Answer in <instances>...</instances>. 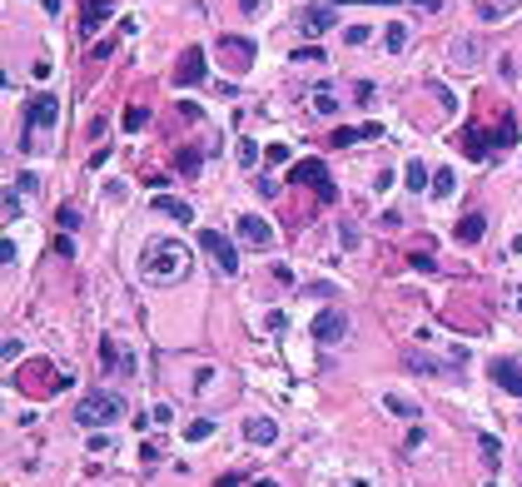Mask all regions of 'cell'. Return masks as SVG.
Returning <instances> with one entry per match:
<instances>
[{"label":"cell","mask_w":522,"mask_h":487,"mask_svg":"<svg viewBox=\"0 0 522 487\" xmlns=\"http://www.w3.org/2000/svg\"><path fill=\"white\" fill-rule=\"evenodd\" d=\"M125 418V398H114V393H85L75 403V423L80 427H109V423H120Z\"/></svg>","instance_id":"cell-1"},{"label":"cell","mask_w":522,"mask_h":487,"mask_svg":"<svg viewBox=\"0 0 522 487\" xmlns=\"http://www.w3.org/2000/svg\"><path fill=\"white\" fill-rule=\"evenodd\" d=\"M185 263H189L185 244L164 239V244H149V254H145V274H149V279H180V274H185Z\"/></svg>","instance_id":"cell-2"},{"label":"cell","mask_w":522,"mask_h":487,"mask_svg":"<svg viewBox=\"0 0 522 487\" xmlns=\"http://www.w3.org/2000/svg\"><path fill=\"white\" fill-rule=\"evenodd\" d=\"M288 179H294V184H314V189H319V204H333V199H338V189H333V179H328V165H323V159H299V165L288 170Z\"/></svg>","instance_id":"cell-3"},{"label":"cell","mask_w":522,"mask_h":487,"mask_svg":"<svg viewBox=\"0 0 522 487\" xmlns=\"http://www.w3.org/2000/svg\"><path fill=\"white\" fill-rule=\"evenodd\" d=\"M199 249H209V259L219 263V274H239V254L219 229H199Z\"/></svg>","instance_id":"cell-4"},{"label":"cell","mask_w":522,"mask_h":487,"mask_svg":"<svg viewBox=\"0 0 522 487\" xmlns=\"http://www.w3.org/2000/svg\"><path fill=\"white\" fill-rule=\"evenodd\" d=\"M309 334H314V343H343V334H348V318H343L338 308H323V313H314Z\"/></svg>","instance_id":"cell-5"},{"label":"cell","mask_w":522,"mask_h":487,"mask_svg":"<svg viewBox=\"0 0 522 487\" xmlns=\"http://www.w3.org/2000/svg\"><path fill=\"white\" fill-rule=\"evenodd\" d=\"M25 120H30V130H55V120H60V100H55L50 90H35Z\"/></svg>","instance_id":"cell-6"},{"label":"cell","mask_w":522,"mask_h":487,"mask_svg":"<svg viewBox=\"0 0 522 487\" xmlns=\"http://www.w3.org/2000/svg\"><path fill=\"white\" fill-rule=\"evenodd\" d=\"M204 70H209L204 50H199V45H189L185 55H180V65H174V85H180V90H189V85H199V80H204Z\"/></svg>","instance_id":"cell-7"},{"label":"cell","mask_w":522,"mask_h":487,"mask_svg":"<svg viewBox=\"0 0 522 487\" xmlns=\"http://www.w3.org/2000/svg\"><path fill=\"white\" fill-rule=\"evenodd\" d=\"M239 239L254 249H274V224H264L259 214H239Z\"/></svg>","instance_id":"cell-8"},{"label":"cell","mask_w":522,"mask_h":487,"mask_svg":"<svg viewBox=\"0 0 522 487\" xmlns=\"http://www.w3.org/2000/svg\"><path fill=\"white\" fill-rule=\"evenodd\" d=\"M488 373H493V383H497V388H507V393H517V398H522V363L497 358V363H488Z\"/></svg>","instance_id":"cell-9"},{"label":"cell","mask_w":522,"mask_h":487,"mask_svg":"<svg viewBox=\"0 0 522 487\" xmlns=\"http://www.w3.org/2000/svg\"><path fill=\"white\" fill-rule=\"evenodd\" d=\"M219 50H224V60H229V65H239V70L254 60V45H249L244 35H224V40H219Z\"/></svg>","instance_id":"cell-10"},{"label":"cell","mask_w":522,"mask_h":487,"mask_svg":"<svg viewBox=\"0 0 522 487\" xmlns=\"http://www.w3.org/2000/svg\"><path fill=\"white\" fill-rule=\"evenodd\" d=\"M109 15H114V11L105 6V0H85V6H80V35H95Z\"/></svg>","instance_id":"cell-11"},{"label":"cell","mask_w":522,"mask_h":487,"mask_svg":"<svg viewBox=\"0 0 522 487\" xmlns=\"http://www.w3.org/2000/svg\"><path fill=\"white\" fill-rule=\"evenodd\" d=\"M244 438H249L254 448H269V443L279 438V423H274V418H249V423H244Z\"/></svg>","instance_id":"cell-12"},{"label":"cell","mask_w":522,"mask_h":487,"mask_svg":"<svg viewBox=\"0 0 522 487\" xmlns=\"http://www.w3.org/2000/svg\"><path fill=\"white\" fill-rule=\"evenodd\" d=\"M338 25V11H328V6H309L304 11V30L309 35H323V30H333Z\"/></svg>","instance_id":"cell-13"},{"label":"cell","mask_w":522,"mask_h":487,"mask_svg":"<svg viewBox=\"0 0 522 487\" xmlns=\"http://www.w3.org/2000/svg\"><path fill=\"white\" fill-rule=\"evenodd\" d=\"M100 353H105V363H109V368H120V373H135V353H130L125 343L105 338V343H100Z\"/></svg>","instance_id":"cell-14"},{"label":"cell","mask_w":522,"mask_h":487,"mask_svg":"<svg viewBox=\"0 0 522 487\" xmlns=\"http://www.w3.org/2000/svg\"><path fill=\"white\" fill-rule=\"evenodd\" d=\"M403 184H408L413 194L433 189V174H428V165H418V159H413V165H403Z\"/></svg>","instance_id":"cell-15"},{"label":"cell","mask_w":522,"mask_h":487,"mask_svg":"<svg viewBox=\"0 0 522 487\" xmlns=\"http://www.w3.org/2000/svg\"><path fill=\"white\" fill-rule=\"evenodd\" d=\"M483 229H488L483 214H468V219H457V239H462V244H478V239H483Z\"/></svg>","instance_id":"cell-16"},{"label":"cell","mask_w":522,"mask_h":487,"mask_svg":"<svg viewBox=\"0 0 522 487\" xmlns=\"http://www.w3.org/2000/svg\"><path fill=\"white\" fill-rule=\"evenodd\" d=\"M517 135H522V130H517V120H502V125L488 135V139H493V154H497V149H512V144H517Z\"/></svg>","instance_id":"cell-17"},{"label":"cell","mask_w":522,"mask_h":487,"mask_svg":"<svg viewBox=\"0 0 522 487\" xmlns=\"http://www.w3.org/2000/svg\"><path fill=\"white\" fill-rule=\"evenodd\" d=\"M154 209H164L169 219H180V224H189V219H194V209H189L185 199H154Z\"/></svg>","instance_id":"cell-18"},{"label":"cell","mask_w":522,"mask_h":487,"mask_svg":"<svg viewBox=\"0 0 522 487\" xmlns=\"http://www.w3.org/2000/svg\"><path fill=\"white\" fill-rule=\"evenodd\" d=\"M199 165H204L199 149H180V154H174V170H180V174H199Z\"/></svg>","instance_id":"cell-19"},{"label":"cell","mask_w":522,"mask_h":487,"mask_svg":"<svg viewBox=\"0 0 522 487\" xmlns=\"http://www.w3.org/2000/svg\"><path fill=\"white\" fill-rule=\"evenodd\" d=\"M457 189V174L453 170H433V199H448Z\"/></svg>","instance_id":"cell-20"},{"label":"cell","mask_w":522,"mask_h":487,"mask_svg":"<svg viewBox=\"0 0 522 487\" xmlns=\"http://www.w3.org/2000/svg\"><path fill=\"white\" fill-rule=\"evenodd\" d=\"M204 438H214V423H209V418L185 423V443H204Z\"/></svg>","instance_id":"cell-21"},{"label":"cell","mask_w":522,"mask_h":487,"mask_svg":"<svg viewBox=\"0 0 522 487\" xmlns=\"http://www.w3.org/2000/svg\"><path fill=\"white\" fill-rule=\"evenodd\" d=\"M478 448H483V462H488V467H497V458H502V443L493 438V432H483V438H478Z\"/></svg>","instance_id":"cell-22"},{"label":"cell","mask_w":522,"mask_h":487,"mask_svg":"<svg viewBox=\"0 0 522 487\" xmlns=\"http://www.w3.org/2000/svg\"><path fill=\"white\" fill-rule=\"evenodd\" d=\"M55 224H60V229H80V209L75 204H60V209H55Z\"/></svg>","instance_id":"cell-23"},{"label":"cell","mask_w":522,"mask_h":487,"mask_svg":"<svg viewBox=\"0 0 522 487\" xmlns=\"http://www.w3.org/2000/svg\"><path fill=\"white\" fill-rule=\"evenodd\" d=\"M383 40H388V50H403V45H408V25H388Z\"/></svg>","instance_id":"cell-24"},{"label":"cell","mask_w":522,"mask_h":487,"mask_svg":"<svg viewBox=\"0 0 522 487\" xmlns=\"http://www.w3.org/2000/svg\"><path fill=\"white\" fill-rule=\"evenodd\" d=\"M383 408H388V413H393V418H418V408H413V403H408V398H388V403H383Z\"/></svg>","instance_id":"cell-25"},{"label":"cell","mask_w":522,"mask_h":487,"mask_svg":"<svg viewBox=\"0 0 522 487\" xmlns=\"http://www.w3.org/2000/svg\"><path fill=\"white\" fill-rule=\"evenodd\" d=\"M145 120H149L145 104H130V110H125V130H145Z\"/></svg>","instance_id":"cell-26"},{"label":"cell","mask_w":522,"mask_h":487,"mask_svg":"<svg viewBox=\"0 0 522 487\" xmlns=\"http://www.w3.org/2000/svg\"><path fill=\"white\" fill-rule=\"evenodd\" d=\"M343 45H348V50H354V45H368V25H348V30H343Z\"/></svg>","instance_id":"cell-27"},{"label":"cell","mask_w":522,"mask_h":487,"mask_svg":"<svg viewBox=\"0 0 522 487\" xmlns=\"http://www.w3.org/2000/svg\"><path fill=\"white\" fill-rule=\"evenodd\" d=\"M314 104H319V115H333V110H338V100L328 95V85H319V100H314Z\"/></svg>","instance_id":"cell-28"},{"label":"cell","mask_w":522,"mask_h":487,"mask_svg":"<svg viewBox=\"0 0 522 487\" xmlns=\"http://www.w3.org/2000/svg\"><path fill=\"white\" fill-rule=\"evenodd\" d=\"M0 204H6V219H15V214H20V189H6Z\"/></svg>","instance_id":"cell-29"},{"label":"cell","mask_w":522,"mask_h":487,"mask_svg":"<svg viewBox=\"0 0 522 487\" xmlns=\"http://www.w3.org/2000/svg\"><path fill=\"white\" fill-rule=\"evenodd\" d=\"M408 263H413V268H438V259H433L428 249H413V254H408Z\"/></svg>","instance_id":"cell-30"},{"label":"cell","mask_w":522,"mask_h":487,"mask_svg":"<svg viewBox=\"0 0 522 487\" xmlns=\"http://www.w3.org/2000/svg\"><path fill=\"white\" fill-rule=\"evenodd\" d=\"M264 159H269V165H288V144H269Z\"/></svg>","instance_id":"cell-31"},{"label":"cell","mask_w":522,"mask_h":487,"mask_svg":"<svg viewBox=\"0 0 522 487\" xmlns=\"http://www.w3.org/2000/svg\"><path fill=\"white\" fill-rule=\"evenodd\" d=\"M239 159H244V165H259V144L254 139H239Z\"/></svg>","instance_id":"cell-32"},{"label":"cell","mask_w":522,"mask_h":487,"mask_svg":"<svg viewBox=\"0 0 522 487\" xmlns=\"http://www.w3.org/2000/svg\"><path fill=\"white\" fill-rule=\"evenodd\" d=\"M15 189H20V194H35V189H40V179H35V174H20V179H15Z\"/></svg>","instance_id":"cell-33"},{"label":"cell","mask_w":522,"mask_h":487,"mask_svg":"<svg viewBox=\"0 0 522 487\" xmlns=\"http://www.w3.org/2000/svg\"><path fill=\"white\" fill-rule=\"evenodd\" d=\"M294 60H323V50L319 45H304V50H294Z\"/></svg>","instance_id":"cell-34"},{"label":"cell","mask_w":522,"mask_h":487,"mask_svg":"<svg viewBox=\"0 0 522 487\" xmlns=\"http://www.w3.org/2000/svg\"><path fill=\"white\" fill-rule=\"evenodd\" d=\"M239 6H244V15H259V0H239Z\"/></svg>","instance_id":"cell-35"},{"label":"cell","mask_w":522,"mask_h":487,"mask_svg":"<svg viewBox=\"0 0 522 487\" xmlns=\"http://www.w3.org/2000/svg\"><path fill=\"white\" fill-rule=\"evenodd\" d=\"M219 487H239V477H224V482H219Z\"/></svg>","instance_id":"cell-36"},{"label":"cell","mask_w":522,"mask_h":487,"mask_svg":"<svg viewBox=\"0 0 522 487\" xmlns=\"http://www.w3.org/2000/svg\"><path fill=\"white\" fill-rule=\"evenodd\" d=\"M254 487H279V482H269V477H264V482H254Z\"/></svg>","instance_id":"cell-37"},{"label":"cell","mask_w":522,"mask_h":487,"mask_svg":"<svg viewBox=\"0 0 522 487\" xmlns=\"http://www.w3.org/2000/svg\"><path fill=\"white\" fill-rule=\"evenodd\" d=\"M517 308H522V299H517Z\"/></svg>","instance_id":"cell-38"}]
</instances>
